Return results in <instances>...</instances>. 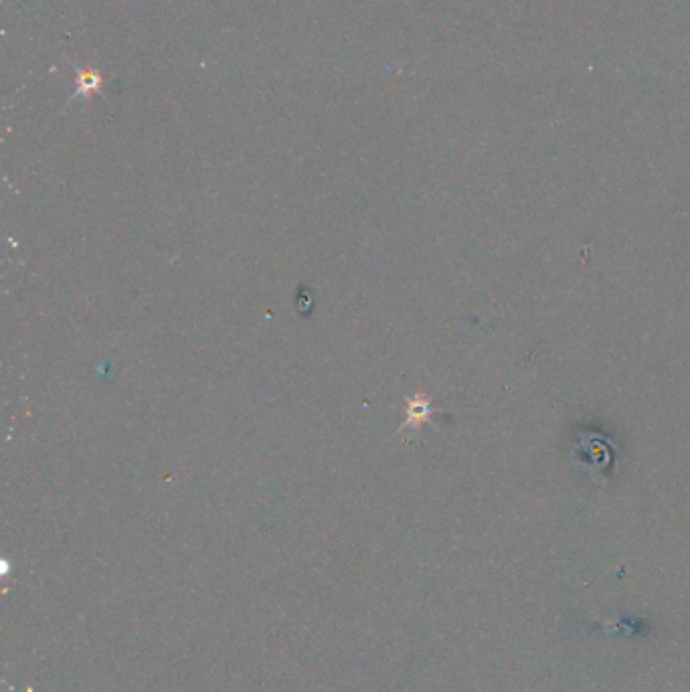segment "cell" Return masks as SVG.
Here are the masks:
<instances>
[{"mask_svg": "<svg viewBox=\"0 0 690 692\" xmlns=\"http://www.w3.org/2000/svg\"><path fill=\"white\" fill-rule=\"evenodd\" d=\"M436 411H434V407H431V401L427 399V397H423L422 393H417L415 397H411L407 401V417H405V421H403V425L399 427V431H403V429H417V427H422L423 424H427V421H431V415H434Z\"/></svg>", "mask_w": 690, "mask_h": 692, "instance_id": "cell-1", "label": "cell"}]
</instances>
